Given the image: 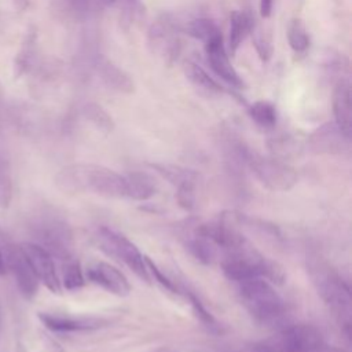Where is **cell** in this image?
I'll return each instance as SVG.
<instances>
[{
	"label": "cell",
	"instance_id": "6da1fadb",
	"mask_svg": "<svg viewBox=\"0 0 352 352\" xmlns=\"http://www.w3.org/2000/svg\"><path fill=\"white\" fill-rule=\"evenodd\" d=\"M54 182L60 191L67 194L92 192L107 198L125 197V176L102 165H67L56 173Z\"/></svg>",
	"mask_w": 352,
	"mask_h": 352
},
{
	"label": "cell",
	"instance_id": "7a4b0ae2",
	"mask_svg": "<svg viewBox=\"0 0 352 352\" xmlns=\"http://www.w3.org/2000/svg\"><path fill=\"white\" fill-rule=\"evenodd\" d=\"M221 252V271L230 280L264 278L275 285H282L286 279L285 268L278 261L264 257L246 236Z\"/></svg>",
	"mask_w": 352,
	"mask_h": 352
},
{
	"label": "cell",
	"instance_id": "3957f363",
	"mask_svg": "<svg viewBox=\"0 0 352 352\" xmlns=\"http://www.w3.org/2000/svg\"><path fill=\"white\" fill-rule=\"evenodd\" d=\"M308 272L318 293L333 311L337 320L344 326L346 334H349L351 293L348 285L344 282L340 274L320 257L309 258Z\"/></svg>",
	"mask_w": 352,
	"mask_h": 352
},
{
	"label": "cell",
	"instance_id": "277c9868",
	"mask_svg": "<svg viewBox=\"0 0 352 352\" xmlns=\"http://www.w3.org/2000/svg\"><path fill=\"white\" fill-rule=\"evenodd\" d=\"M238 296L249 312L258 323L272 324L285 314V302L272 285L264 278H250L238 282Z\"/></svg>",
	"mask_w": 352,
	"mask_h": 352
},
{
	"label": "cell",
	"instance_id": "5b68a950",
	"mask_svg": "<svg viewBox=\"0 0 352 352\" xmlns=\"http://www.w3.org/2000/svg\"><path fill=\"white\" fill-rule=\"evenodd\" d=\"M32 235L51 256L60 260L73 257V235L69 226L54 214H41L30 226Z\"/></svg>",
	"mask_w": 352,
	"mask_h": 352
},
{
	"label": "cell",
	"instance_id": "8992f818",
	"mask_svg": "<svg viewBox=\"0 0 352 352\" xmlns=\"http://www.w3.org/2000/svg\"><path fill=\"white\" fill-rule=\"evenodd\" d=\"M95 241L102 252L124 263L138 278L150 283L151 276L147 271L144 256L126 236L109 227H99L95 232Z\"/></svg>",
	"mask_w": 352,
	"mask_h": 352
},
{
	"label": "cell",
	"instance_id": "52a82bcc",
	"mask_svg": "<svg viewBox=\"0 0 352 352\" xmlns=\"http://www.w3.org/2000/svg\"><path fill=\"white\" fill-rule=\"evenodd\" d=\"M246 162L258 182L271 191H289L297 183L296 170L283 160L254 155L249 151Z\"/></svg>",
	"mask_w": 352,
	"mask_h": 352
},
{
	"label": "cell",
	"instance_id": "ba28073f",
	"mask_svg": "<svg viewBox=\"0 0 352 352\" xmlns=\"http://www.w3.org/2000/svg\"><path fill=\"white\" fill-rule=\"evenodd\" d=\"M180 32L182 26L172 15H164L154 22L148 30V47L153 54H157L169 63L177 59L182 48Z\"/></svg>",
	"mask_w": 352,
	"mask_h": 352
},
{
	"label": "cell",
	"instance_id": "9c48e42d",
	"mask_svg": "<svg viewBox=\"0 0 352 352\" xmlns=\"http://www.w3.org/2000/svg\"><path fill=\"white\" fill-rule=\"evenodd\" d=\"M1 252L6 268H8L14 275L21 294L28 300L33 298L38 290L40 282L34 275L21 245H16L14 242H6L4 250Z\"/></svg>",
	"mask_w": 352,
	"mask_h": 352
},
{
	"label": "cell",
	"instance_id": "30bf717a",
	"mask_svg": "<svg viewBox=\"0 0 352 352\" xmlns=\"http://www.w3.org/2000/svg\"><path fill=\"white\" fill-rule=\"evenodd\" d=\"M279 352H330L320 331L311 324L287 327L279 340Z\"/></svg>",
	"mask_w": 352,
	"mask_h": 352
},
{
	"label": "cell",
	"instance_id": "8fae6325",
	"mask_svg": "<svg viewBox=\"0 0 352 352\" xmlns=\"http://www.w3.org/2000/svg\"><path fill=\"white\" fill-rule=\"evenodd\" d=\"M21 248L38 282H41L50 292L56 294L60 293V279L55 270L52 256L44 248L34 242L21 243Z\"/></svg>",
	"mask_w": 352,
	"mask_h": 352
},
{
	"label": "cell",
	"instance_id": "7c38bea8",
	"mask_svg": "<svg viewBox=\"0 0 352 352\" xmlns=\"http://www.w3.org/2000/svg\"><path fill=\"white\" fill-rule=\"evenodd\" d=\"M87 278L95 283L99 285L106 292L118 296L125 297L131 292V283L128 278L114 265L99 261L94 263L87 268Z\"/></svg>",
	"mask_w": 352,
	"mask_h": 352
},
{
	"label": "cell",
	"instance_id": "4fadbf2b",
	"mask_svg": "<svg viewBox=\"0 0 352 352\" xmlns=\"http://www.w3.org/2000/svg\"><path fill=\"white\" fill-rule=\"evenodd\" d=\"M205 54L210 65V69L214 72V74L219 78H221L223 81H226L228 85L234 88L243 87L242 78L239 77L238 72L234 69V66L230 62V58L223 44V37L205 43Z\"/></svg>",
	"mask_w": 352,
	"mask_h": 352
},
{
	"label": "cell",
	"instance_id": "5bb4252c",
	"mask_svg": "<svg viewBox=\"0 0 352 352\" xmlns=\"http://www.w3.org/2000/svg\"><path fill=\"white\" fill-rule=\"evenodd\" d=\"M38 319L41 323L56 333H72V331H87L96 330L107 324V320L94 316H69L50 312H40Z\"/></svg>",
	"mask_w": 352,
	"mask_h": 352
},
{
	"label": "cell",
	"instance_id": "9a60e30c",
	"mask_svg": "<svg viewBox=\"0 0 352 352\" xmlns=\"http://www.w3.org/2000/svg\"><path fill=\"white\" fill-rule=\"evenodd\" d=\"M349 139L336 122H326L309 136L308 144L318 154H340L346 148Z\"/></svg>",
	"mask_w": 352,
	"mask_h": 352
},
{
	"label": "cell",
	"instance_id": "2e32d148",
	"mask_svg": "<svg viewBox=\"0 0 352 352\" xmlns=\"http://www.w3.org/2000/svg\"><path fill=\"white\" fill-rule=\"evenodd\" d=\"M94 70L104 87L120 94L133 92V81L128 73L114 65L107 58L98 55L94 59Z\"/></svg>",
	"mask_w": 352,
	"mask_h": 352
},
{
	"label": "cell",
	"instance_id": "e0dca14e",
	"mask_svg": "<svg viewBox=\"0 0 352 352\" xmlns=\"http://www.w3.org/2000/svg\"><path fill=\"white\" fill-rule=\"evenodd\" d=\"M351 84L346 78H340L336 82L333 92V113L336 125L351 138L352 132V102Z\"/></svg>",
	"mask_w": 352,
	"mask_h": 352
},
{
	"label": "cell",
	"instance_id": "ac0fdd59",
	"mask_svg": "<svg viewBox=\"0 0 352 352\" xmlns=\"http://www.w3.org/2000/svg\"><path fill=\"white\" fill-rule=\"evenodd\" d=\"M155 179L146 172H132L125 175V197L136 201H147L157 192Z\"/></svg>",
	"mask_w": 352,
	"mask_h": 352
},
{
	"label": "cell",
	"instance_id": "d6986e66",
	"mask_svg": "<svg viewBox=\"0 0 352 352\" xmlns=\"http://www.w3.org/2000/svg\"><path fill=\"white\" fill-rule=\"evenodd\" d=\"M256 26L254 16L249 11H239L235 10L230 15V50L231 55H234L239 45L243 43L248 34H250L252 29Z\"/></svg>",
	"mask_w": 352,
	"mask_h": 352
},
{
	"label": "cell",
	"instance_id": "ffe728a7",
	"mask_svg": "<svg viewBox=\"0 0 352 352\" xmlns=\"http://www.w3.org/2000/svg\"><path fill=\"white\" fill-rule=\"evenodd\" d=\"M184 245L188 253L202 264H212L217 257L219 249L205 235L199 234L197 230L190 238H187Z\"/></svg>",
	"mask_w": 352,
	"mask_h": 352
},
{
	"label": "cell",
	"instance_id": "44dd1931",
	"mask_svg": "<svg viewBox=\"0 0 352 352\" xmlns=\"http://www.w3.org/2000/svg\"><path fill=\"white\" fill-rule=\"evenodd\" d=\"M182 30L186 32L188 36L202 41L204 44L208 41H212L214 38L223 37L219 26L209 18H194L186 22L184 26H182Z\"/></svg>",
	"mask_w": 352,
	"mask_h": 352
},
{
	"label": "cell",
	"instance_id": "7402d4cb",
	"mask_svg": "<svg viewBox=\"0 0 352 352\" xmlns=\"http://www.w3.org/2000/svg\"><path fill=\"white\" fill-rule=\"evenodd\" d=\"M183 70L187 80L195 87H199L201 89H205L212 94H220L224 91V88L213 77H210L208 72L198 63L192 60H187L183 66Z\"/></svg>",
	"mask_w": 352,
	"mask_h": 352
},
{
	"label": "cell",
	"instance_id": "603a6c76",
	"mask_svg": "<svg viewBox=\"0 0 352 352\" xmlns=\"http://www.w3.org/2000/svg\"><path fill=\"white\" fill-rule=\"evenodd\" d=\"M250 118L264 129H272L276 125V109L268 100H257L249 106Z\"/></svg>",
	"mask_w": 352,
	"mask_h": 352
},
{
	"label": "cell",
	"instance_id": "cb8c5ba5",
	"mask_svg": "<svg viewBox=\"0 0 352 352\" xmlns=\"http://www.w3.org/2000/svg\"><path fill=\"white\" fill-rule=\"evenodd\" d=\"M84 283H85V278H84L80 263L74 257L65 260L62 267L60 286H63L69 292H74L81 289Z\"/></svg>",
	"mask_w": 352,
	"mask_h": 352
},
{
	"label": "cell",
	"instance_id": "d4e9b609",
	"mask_svg": "<svg viewBox=\"0 0 352 352\" xmlns=\"http://www.w3.org/2000/svg\"><path fill=\"white\" fill-rule=\"evenodd\" d=\"M151 168L155 169L162 177H165L168 182H170L175 186H180L184 182L197 180L198 175L197 172L191 169H186L177 165H169V164H151Z\"/></svg>",
	"mask_w": 352,
	"mask_h": 352
},
{
	"label": "cell",
	"instance_id": "484cf974",
	"mask_svg": "<svg viewBox=\"0 0 352 352\" xmlns=\"http://www.w3.org/2000/svg\"><path fill=\"white\" fill-rule=\"evenodd\" d=\"M184 292L186 297L188 298L191 307H192V311L195 314V316L198 318V320L208 329L210 330L212 333H221V324L217 322V319L206 309V307L204 305V302L198 298L197 294H194L190 290H182Z\"/></svg>",
	"mask_w": 352,
	"mask_h": 352
},
{
	"label": "cell",
	"instance_id": "4316f807",
	"mask_svg": "<svg viewBox=\"0 0 352 352\" xmlns=\"http://www.w3.org/2000/svg\"><path fill=\"white\" fill-rule=\"evenodd\" d=\"M287 41L296 54H302L309 47V36L301 19L294 18L287 26Z\"/></svg>",
	"mask_w": 352,
	"mask_h": 352
},
{
	"label": "cell",
	"instance_id": "83f0119b",
	"mask_svg": "<svg viewBox=\"0 0 352 352\" xmlns=\"http://www.w3.org/2000/svg\"><path fill=\"white\" fill-rule=\"evenodd\" d=\"M82 113H84L85 118L94 124V126L96 129H99V131H102L104 133H109V132L113 131V128H114L113 118L98 103H87L82 107Z\"/></svg>",
	"mask_w": 352,
	"mask_h": 352
},
{
	"label": "cell",
	"instance_id": "f1b7e54d",
	"mask_svg": "<svg viewBox=\"0 0 352 352\" xmlns=\"http://www.w3.org/2000/svg\"><path fill=\"white\" fill-rule=\"evenodd\" d=\"M12 198V176L10 165L6 160H0V208L10 206Z\"/></svg>",
	"mask_w": 352,
	"mask_h": 352
},
{
	"label": "cell",
	"instance_id": "f546056e",
	"mask_svg": "<svg viewBox=\"0 0 352 352\" xmlns=\"http://www.w3.org/2000/svg\"><path fill=\"white\" fill-rule=\"evenodd\" d=\"M144 263H146V267H147V271H148L150 276H153L154 280H155L157 283H160L165 290H168L169 293H173V294H180V293H182V290L176 286V283H175L172 279H169V278L157 267V264H155L153 260H150L148 257L144 256Z\"/></svg>",
	"mask_w": 352,
	"mask_h": 352
},
{
	"label": "cell",
	"instance_id": "4dcf8cb0",
	"mask_svg": "<svg viewBox=\"0 0 352 352\" xmlns=\"http://www.w3.org/2000/svg\"><path fill=\"white\" fill-rule=\"evenodd\" d=\"M250 33L253 34V44H254V48H256L260 59L264 62L270 60L272 56V52H274L270 38H267L265 34L263 33V30L256 26L252 29Z\"/></svg>",
	"mask_w": 352,
	"mask_h": 352
},
{
	"label": "cell",
	"instance_id": "1f68e13d",
	"mask_svg": "<svg viewBox=\"0 0 352 352\" xmlns=\"http://www.w3.org/2000/svg\"><path fill=\"white\" fill-rule=\"evenodd\" d=\"M176 201L186 210H191L194 208V204H195V180L184 182L180 186H177Z\"/></svg>",
	"mask_w": 352,
	"mask_h": 352
},
{
	"label": "cell",
	"instance_id": "d6a6232c",
	"mask_svg": "<svg viewBox=\"0 0 352 352\" xmlns=\"http://www.w3.org/2000/svg\"><path fill=\"white\" fill-rule=\"evenodd\" d=\"M74 11H77V12H87L89 8H91V6H92V3H94V0H65Z\"/></svg>",
	"mask_w": 352,
	"mask_h": 352
},
{
	"label": "cell",
	"instance_id": "836d02e7",
	"mask_svg": "<svg viewBox=\"0 0 352 352\" xmlns=\"http://www.w3.org/2000/svg\"><path fill=\"white\" fill-rule=\"evenodd\" d=\"M272 12V0H260V15L263 18H270Z\"/></svg>",
	"mask_w": 352,
	"mask_h": 352
},
{
	"label": "cell",
	"instance_id": "e575fe53",
	"mask_svg": "<svg viewBox=\"0 0 352 352\" xmlns=\"http://www.w3.org/2000/svg\"><path fill=\"white\" fill-rule=\"evenodd\" d=\"M248 352H279V349H276L271 345H267V344H256V345L250 346Z\"/></svg>",
	"mask_w": 352,
	"mask_h": 352
},
{
	"label": "cell",
	"instance_id": "d590c367",
	"mask_svg": "<svg viewBox=\"0 0 352 352\" xmlns=\"http://www.w3.org/2000/svg\"><path fill=\"white\" fill-rule=\"evenodd\" d=\"M7 268H6V263H4V257H3V252H1V248H0V275L6 274Z\"/></svg>",
	"mask_w": 352,
	"mask_h": 352
},
{
	"label": "cell",
	"instance_id": "8d00e7d4",
	"mask_svg": "<svg viewBox=\"0 0 352 352\" xmlns=\"http://www.w3.org/2000/svg\"><path fill=\"white\" fill-rule=\"evenodd\" d=\"M100 4H104V6H111L116 3V0H98Z\"/></svg>",
	"mask_w": 352,
	"mask_h": 352
}]
</instances>
